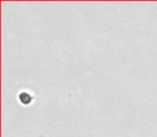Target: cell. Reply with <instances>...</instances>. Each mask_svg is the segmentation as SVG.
Masks as SVG:
<instances>
[{"instance_id":"1","label":"cell","mask_w":157,"mask_h":137,"mask_svg":"<svg viewBox=\"0 0 157 137\" xmlns=\"http://www.w3.org/2000/svg\"><path fill=\"white\" fill-rule=\"evenodd\" d=\"M20 101L23 103V104H29L31 102V96L29 93L27 92H22L20 94Z\"/></svg>"}]
</instances>
